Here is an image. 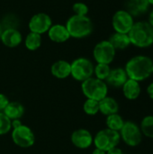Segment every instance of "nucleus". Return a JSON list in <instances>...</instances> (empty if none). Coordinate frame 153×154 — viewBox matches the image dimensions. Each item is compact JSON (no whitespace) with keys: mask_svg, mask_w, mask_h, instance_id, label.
<instances>
[{"mask_svg":"<svg viewBox=\"0 0 153 154\" xmlns=\"http://www.w3.org/2000/svg\"><path fill=\"white\" fill-rule=\"evenodd\" d=\"M152 60L145 55H137L131 58L124 68L128 79L138 82L147 79L152 74Z\"/></svg>","mask_w":153,"mask_h":154,"instance_id":"f257e3e1","label":"nucleus"},{"mask_svg":"<svg viewBox=\"0 0 153 154\" xmlns=\"http://www.w3.org/2000/svg\"><path fill=\"white\" fill-rule=\"evenodd\" d=\"M132 45L137 48H148L153 44V28L148 21L134 22L128 32Z\"/></svg>","mask_w":153,"mask_h":154,"instance_id":"f03ea898","label":"nucleus"},{"mask_svg":"<svg viewBox=\"0 0 153 154\" xmlns=\"http://www.w3.org/2000/svg\"><path fill=\"white\" fill-rule=\"evenodd\" d=\"M65 26L69 36L75 39L86 38L89 36L94 30L93 23L87 15L82 16L73 14L68 19Z\"/></svg>","mask_w":153,"mask_h":154,"instance_id":"7ed1b4c3","label":"nucleus"},{"mask_svg":"<svg viewBox=\"0 0 153 154\" xmlns=\"http://www.w3.org/2000/svg\"><path fill=\"white\" fill-rule=\"evenodd\" d=\"M81 90L87 98L100 101L107 96L108 85L104 80L91 77L81 82Z\"/></svg>","mask_w":153,"mask_h":154,"instance_id":"20e7f679","label":"nucleus"},{"mask_svg":"<svg viewBox=\"0 0 153 154\" xmlns=\"http://www.w3.org/2000/svg\"><path fill=\"white\" fill-rule=\"evenodd\" d=\"M70 76L77 81L83 82L87 79L94 77V64L93 62L85 57H79L74 60L71 63Z\"/></svg>","mask_w":153,"mask_h":154,"instance_id":"39448f33","label":"nucleus"},{"mask_svg":"<svg viewBox=\"0 0 153 154\" xmlns=\"http://www.w3.org/2000/svg\"><path fill=\"white\" fill-rule=\"evenodd\" d=\"M121 140L119 132L110 130L108 128L100 130L94 137L93 143L96 148L108 152L109 150L117 147Z\"/></svg>","mask_w":153,"mask_h":154,"instance_id":"423d86ee","label":"nucleus"},{"mask_svg":"<svg viewBox=\"0 0 153 154\" xmlns=\"http://www.w3.org/2000/svg\"><path fill=\"white\" fill-rule=\"evenodd\" d=\"M116 50L108 40H104L96 44L93 50V57L96 63L110 65L115 57Z\"/></svg>","mask_w":153,"mask_h":154,"instance_id":"0eeeda50","label":"nucleus"},{"mask_svg":"<svg viewBox=\"0 0 153 154\" xmlns=\"http://www.w3.org/2000/svg\"><path fill=\"white\" fill-rule=\"evenodd\" d=\"M119 134L124 143L131 147H135L142 143V134L141 128L133 122H124V125L120 130Z\"/></svg>","mask_w":153,"mask_h":154,"instance_id":"6e6552de","label":"nucleus"},{"mask_svg":"<svg viewBox=\"0 0 153 154\" xmlns=\"http://www.w3.org/2000/svg\"><path fill=\"white\" fill-rule=\"evenodd\" d=\"M11 137L15 145L24 149L32 147L35 143V135L32 130L25 125L13 129Z\"/></svg>","mask_w":153,"mask_h":154,"instance_id":"1a4fd4ad","label":"nucleus"},{"mask_svg":"<svg viewBox=\"0 0 153 154\" xmlns=\"http://www.w3.org/2000/svg\"><path fill=\"white\" fill-rule=\"evenodd\" d=\"M134 23V17L125 9L116 11L112 18V25L115 32L127 33Z\"/></svg>","mask_w":153,"mask_h":154,"instance_id":"9d476101","label":"nucleus"},{"mask_svg":"<svg viewBox=\"0 0 153 154\" xmlns=\"http://www.w3.org/2000/svg\"><path fill=\"white\" fill-rule=\"evenodd\" d=\"M51 25H52L51 18L49 14L45 13H38L32 15L28 24L30 32L41 35L47 32Z\"/></svg>","mask_w":153,"mask_h":154,"instance_id":"9b49d317","label":"nucleus"},{"mask_svg":"<svg viewBox=\"0 0 153 154\" xmlns=\"http://www.w3.org/2000/svg\"><path fill=\"white\" fill-rule=\"evenodd\" d=\"M72 144L80 150H86L93 144L94 137L92 134L84 128L75 130L70 137Z\"/></svg>","mask_w":153,"mask_h":154,"instance_id":"f8f14e48","label":"nucleus"},{"mask_svg":"<svg viewBox=\"0 0 153 154\" xmlns=\"http://www.w3.org/2000/svg\"><path fill=\"white\" fill-rule=\"evenodd\" d=\"M0 40L5 46L8 48H14L21 44L23 36L17 28H8L3 30Z\"/></svg>","mask_w":153,"mask_h":154,"instance_id":"ddd939ff","label":"nucleus"},{"mask_svg":"<svg viewBox=\"0 0 153 154\" xmlns=\"http://www.w3.org/2000/svg\"><path fill=\"white\" fill-rule=\"evenodd\" d=\"M49 39L56 43H62L67 42L70 36L69 33L63 24H52L47 32Z\"/></svg>","mask_w":153,"mask_h":154,"instance_id":"4468645a","label":"nucleus"},{"mask_svg":"<svg viewBox=\"0 0 153 154\" xmlns=\"http://www.w3.org/2000/svg\"><path fill=\"white\" fill-rule=\"evenodd\" d=\"M51 75L59 79H65L70 76L71 73V65L70 62L60 60L55 61L50 67Z\"/></svg>","mask_w":153,"mask_h":154,"instance_id":"2eb2a0df","label":"nucleus"},{"mask_svg":"<svg viewBox=\"0 0 153 154\" xmlns=\"http://www.w3.org/2000/svg\"><path fill=\"white\" fill-rule=\"evenodd\" d=\"M150 4L148 0H127L126 11L133 17L141 16L149 11Z\"/></svg>","mask_w":153,"mask_h":154,"instance_id":"dca6fc26","label":"nucleus"},{"mask_svg":"<svg viewBox=\"0 0 153 154\" xmlns=\"http://www.w3.org/2000/svg\"><path fill=\"white\" fill-rule=\"evenodd\" d=\"M127 79L128 77L125 69L123 68H115L111 69L106 82L107 85H110L114 88H122Z\"/></svg>","mask_w":153,"mask_h":154,"instance_id":"f3484780","label":"nucleus"},{"mask_svg":"<svg viewBox=\"0 0 153 154\" xmlns=\"http://www.w3.org/2000/svg\"><path fill=\"white\" fill-rule=\"evenodd\" d=\"M122 88H123L124 96L125 97V98L129 100L137 99L140 97L141 91H142L140 82L131 79H128L126 80V82L124 84Z\"/></svg>","mask_w":153,"mask_h":154,"instance_id":"a211bd4d","label":"nucleus"},{"mask_svg":"<svg viewBox=\"0 0 153 154\" xmlns=\"http://www.w3.org/2000/svg\"><path fill=\"white\" fill-rule=\"evenodd\" d=\"M119 111L118 102L112 97L106 96L99 101V112L106 116L117 114Z\"/></svg>","mask_w":153,"mask_h":154,"instance_id":"6ab92c4d","label":"nucleus"},{"mask_svg":"<svg viewBox=\"0 0 153 154\" xmlns=\"http://www.w3.org/2000/svg\"><path fill=\"white\" fill-rule=\"evenodd\" d=\"M3 112L11 120L20 119L24 114V107L20 102L10 101Z\"/></svg>","mask_w":153,"mask_h":154,"instance_id":"aec40b11","label":"nucleus"},{"mask_svg":"<svg viewBox=\"0 0 153 154\" xmlns=\"http://www.w3.org/2000/svg\"><path fill=\"white\" fill-rule=\"evenodd\" d=\"M115 50H125L131 45L130 38L127 33L114 32L108 39Z\"/></svg>","mask_w":153,"mask_h":154,"instance_id":"412c9836","label":"nucleus"},{"mask_svg":"<svg viewBox=\"0 0 153 154\" xmlns=\"http://www.w3.org/2000/svg\"><path fill=\"white\" fill-rule=\"evenodd\" d=\"M24 45L29 51H36L41 45V35L30 32L24 39Z\"/></svg>","mask_w":153,"mask_h":154,"instance_id":"4be33fe9","label":"nucleus"},{"mask_svg":"<svg viewBox=\"0 0 153 154\" xmlns=\"http://www.w3.org/2000/svg\"><path fill=\"white\" fill-rule=\"evenodd\" d=\"M106 128L113 130V131L120 132V130L124 125V121L122 118V116L118 115L117 113V114H113V115L106 116Z\"/></svg>","mask_w":153,"mask_h":154,"instance_id":"5701e85b","label":"nucleus"},{"mask_svg":"<svg viewBox=\"0 0 153 154\" xmlns=\"http://www.w3.org/2000/svg\"><path fill=\"white\" fill-rule=\"evenodd\" d=\"M142 134L148 138L153 139V116H145L140 125Z\"/></svg>","mask_w":153,"mask_h":154,"instance_id":"b1692460","label":"nucleus"},{"mask_svg":"<svg viewBox=\"0 0 153 154\" xmlns=\"http://www.w3.org/2000/svg\"><path fill=\"white\" fill-rule=\"evenodd\" d=\"M110 65L108 64H102V63H96V65L94 68V75L95 78L106 81L107 77L110 74L111 71Z\"/></svg>","mask_w":153,"mask_h":154,"instance_id":"393cba45","label":"nucleus"},{"mask_svg":"<svg viewBox=\"0 0 153 154\" xmlns=\"http://www.w3.org/2000/svg\"><path fill=\"white\" fill-rule=\"evenodd\" d=\"M83 111L87 116H96L99 113V101L87 98L83 104Z\"/></svg>","mask_w":153,"mask_h":154,"instance_id":"a878e982","label":"nucleus"},{"mask_svg":"<svg viewBox=\"0 0 153 154\" xmlns=\"http://www.w3.org/2000/svg\"><path fill=\"white\" fill-rule=\"evenodd\" d=\"M11 131V119H9L4 112H0V135L7 134Z\"/></svg>","mask_w":153,"mask_h":154,"instance_id":"bb28decb","label":"nucleus"},{"mask_svg":"<svg viewBox=\"0 0 153 154\" xmlns=\"http://www.w3.org/2000/svg\"><path fill=\"white\" fill-rule=\"evenodd\" d=\"M72 10H73V12L75 13V14L85 16V15H87V13H88V6H87L85 3L77 2V3H75V4L73 5Z\"/></svg>","mask_w":153,"mask_h":154,"instance_id":"cd10ccee","label":"nucleus"},{"mask_svg":"<svg viewBox=\"0 0 153 154\" xmlns=\"http://www.w3.org/2000/svg\"><path fill=\"white\" fill-rule=\"evenodd\" d=\"M9 102L10 101H9L8 97L5 94L0 93V112H3L5 110V108L9 104Z\"/></svg>","mask_w":153,"mask_h":154,"instance_id":"c85d7f7f","label":"nucleus"},{"mask_svg":"<svg viewBox=\"0 0 153 154\" xmlns=\"http://www.w3.org/2000/svg\"><path fill=\"white\" fill-rule=\"evenodd\" d=\"M23 123L21 121V119H14V120H11V126H12V130L15 129L17 127H19L20 125H22Z\"/></svg>","mask_w":153,"mask_h":154,"instance_id":"c756f323","label":"nucleus"},{"mask_svg":"<svg viewBox=\"0 0 153 154\" xmlns=\"http://www.w3.org/2000/svg\"><path fill=\"white\" fill-rule=\"evenodd\" d=\"M106 154H124L123 151L118 148V147H115L111 150H109L108 152H106Z\"/></svg>","mask_w":153,"mask_h":154,"instance_id":"7c9ffc66","label":"nucleus"},{"mask_svg":"<svg viewBox=\"0 0 153 154\" xmlns=\"http://www.w3.org/2000/svg\"><path fill=\"white\" fill-rule=\"evenodd\" d=\"M147 93H148V95H149V97L153 99V82L152 83H151L149 86H148V88H147Z\"/></svg>","mask_w":153,"mask_h":154,"instance_id":"2f4dec72","label":"nucleus"},{"mask_svg":"<svg viewBox=\"0 0 153 154\" xmlns=\"http://www.w3.org/2000/svg\"><path fill=\"white\" fill-rule=\"evenodd\" d=\"M92 154H106V152H105L103 150H100L98 148H95V150L92 152Z\"/></svg>","mask_w":153,"mask_h":154,"instance_id":"473e14b6","label":"nucleus"},{"mask_svg":"<svg viewBox=\"0 0 153 154\" xmlns=\"http://www.w3.org/2000/svg\"><path fill=\"white\" fill-rule=\"evenodd\" d=\"M148 22H149V23L152 26L153 28V10L151 11V13L149 14V20H148Z\"/></svg>","mask_w":153,"mask_h":154,"instance_id":"72a5a7b5","label":"nucleus"},{"mask_svg":"<svg viewBox=\"0 0 153 154\" xmlns=\"http://www.w3.org/2000/svg\"><path fill=\"white\" fill-rule=\"evenodd\" d=\"M3 26H2V24H1V23H0V37H1V34H2V32H3Z\"/></svg>","mask_w":153,"mask_h":154,"instance_id":"f704fd0d","label":"nucleus"},{"mask_svg":"<svg viewBox=\"0 0 153 154\" xmlns=\"http://www.w3.org/2000/svg\"><path fill=\"white\" fill-rule=\"evenodd\" d=\"M148 1H149L150 5H153V0H148Z\"/></svg>","mask_w":153,"mask_h":154,"instance_id":"c9c22d12","label":"nucleus"},{"mask_svg":"<svg viewBox=\"0 0 153 154\" xmlns=\"http://www.w3.org/2000/svg\"><path fill=\"white\" fill-rule=\"evenodd\" d=\"M151 72L153 73V63H152V68H151Z\"/></svg>","mask_w":153,"mask_h":154,"instance_id":"e433bc0d","label":"nucleus"}]
</instances>
